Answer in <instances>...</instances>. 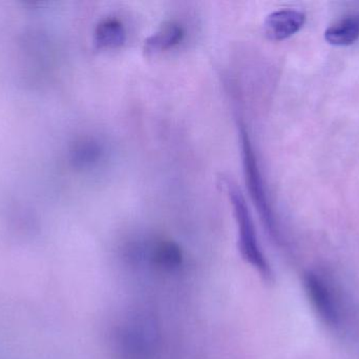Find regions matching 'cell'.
Listing matches in <instances>:
<instances>
[{
    "label": "cell",
    "mask_w": 359,
    "mask_h": 359,
    "mask_svg": "<svg viewBox=\"0 0 359 359\" xmlns=\"http://www.w3.org/2000/svg\"><path fill=\"white\" fill-rule=\"evenodd\" d=\"M223 185L233 209L234 218L238 226V242L241 254L264 278L270 280L272 275L271 269L259 246L255 223L244 195L240 188L230 179H224Z\"/></svg>",
    "instance_id": "1"
},
{
    "label": "cell",
    "mask_w": 359,
    "mask_h": 359,
    "mask_svg": "<svg viewBox=\"0 0 359 359\" xmlns=\"http://www.w3.org/2000/svg\"><path fill=\"white\" fill-rule=\"evenodd\" d=\"M241 143H242L243 168H244L245 181L248 188L249 195L257 207L259 216L265 223L266 227L273 236L278 235L276 221L268 202L263 177L257 164V156L251 145L250 137L244 124H241Z\"/></svg>",
    "instance_id": "2"
},
{
    "label": "cell",
    "mask_w": 359,
    "mask_h": 359,
    "mask_svg": "<svg viewBox=\"0 0 359 359\" xmlns=\"http://www.w3.org/2000/svg\"><path fill=\"white\" fill-rule=\"evenodd\" d=\"M304 286L320 320L330 328H339L343 320L341 301L328 280L316 272H308L304 276Z\"/></svg>",
    "instance_id": "3"
},
{
    "label": "cell",
    "mask_w": 359,
    "mask_h": 359,
    "mask_svg": "<svg viewBox=\"0 0 359 359\" xmlns=\"http://www.w3.org/2000/svg\"><path fill=\"white\" fill-rule=\"evenodd\" d=\"M305 21V14L299 11L290 8L276 11L266 18L264 32L269 39L280 41L297 33Z\"/></svg>",
    "instance_id": "4"
},
{
    "label": "cell",
    "mask_w": 359,
    "mask_h": 359,
    "mask_svg": "<svg viewBox=\"0 0 359 359\" xmlns=\"http://www.w3.org/2000/svg\"><path fill=\"white\" fill-rule=\"evenodd\" d=\"M184 34L185 32L179 23L174 21L164 23L159 30L145 40V53L147 55H157L170 50L178 46L183 40Z\"/></svg>",
    "instance_id": "5"
},
{
    "label": "cell",
    "mask_w": 359,
    "mask_h": 359,
    "mask_svg": "<svg viewBox=\"0 0 359 359\" xmlns=\"http://www.w3.org/2000/svg\"><path fill=\"white\" fill-rule=\"evenodd\" d=\"M126 31L122 21L114 17H107L97 25L94 32V42L98 48L113 50L123 46Z\"/></svg>",
    "instance_id": "6"
},
{
    "label": "cell",
    "mask_w": 359,
    "mask_h": 359,
    "mask_svg": "<svg viewBox=\"0 0 359 359\" xmlns=\"http://www.w3.org/2000/svg\"><path fill=\"white\" fill-rule=\"evenodd\" d=\"M359 38L358 17H347L337 21L325 32V39L337 46H350Z\"/></svg>",
    "instance_id": "7"
}]
</instances>
